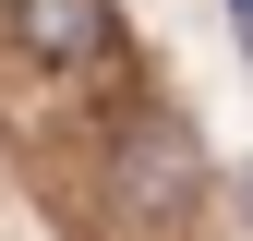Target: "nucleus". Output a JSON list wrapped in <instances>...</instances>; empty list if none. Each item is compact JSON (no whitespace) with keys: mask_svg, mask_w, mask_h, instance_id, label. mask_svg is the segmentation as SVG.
Wrapping results in <instances>:
<instances>
[{"mask_svg":"<svg viewBox=\"0 0 253 241\" xmlns=\"http://www.w3.org/2000/svg\"><path fill=\"white\" fill-rule=\"evenodd\" d=\"M109 181H121V205H133V217H181V205L205 193V157H193V133L157 109V120H133V133H121Z\"/></svg>","mask_w":253,"mask_h":241,"instance_id":"f257e3e1","label":"nucleus"},{"mask_svg":"<svg viewBox=\"0 0 253 241\" xmlns=\"http://www.w3.org/2000/svg\"><path fill=\"white\" fill-rule=\"evenodd\" d=\"M0 24L37 60H97L109 48V0H0Z\"/></svg>","mask_w":253,"mask_h":241,"instance_id":"f03ea898","label":"nucleus"},{"mask_svg":"<svg viewBox=\"0 0 253 241\" xmlns=\"http://www.w3.org/2000/svg\"><path fill=\"white\" fill-rule=\"evenodd\" d=\"M229 37H241V60H253V0H229Z\"/></svg>","mask_w":253,"mask_h":241,"instance_id":"7ed1b4c3","label":"nucleus"},{"mask_svg":"<svg viewBox=\"0 0 253 241\" xmlns=\"http://www.w3.org/2000/svg\"><path fill=\"white\" fill-rule=\"evenodd\" d=\"M241 205H253V169H241Z\"/></svg>","mask_w":253,"mask_h":241,"instance_id":"20e7f679","label":"nucleus"}]
</instances>
